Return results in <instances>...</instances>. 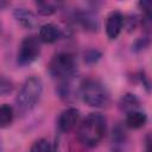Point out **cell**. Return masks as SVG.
<instances>
[{
	"label": "cell",
	"instance_id": "6da1fadb",
	"mask_svg": "<svg viewBox=\"0 0 152 152\" xmlns=\"http://www.w3.org/2000/svg\"><path fill=\"white\" fill-rule=\"evenodd\" d=\"M106 128V118L100 113H90L80 124L77 137L83 145L94 147L103 139Z\"/></svg>",
	"mask_w": 152,
	"mask_h": 152
},
{
	"label": "cell",
	"instance_id": "7a4b0ae2",
	"mask_svg": "<svg viewBox=\"0 0 152 152\" xmlns=\"http://www.w3.org/2000/svg\"><path fill=\"white\" fill-rule=\"evenodd\" d=\"M80 96L90 107L103 108L109 104L110 95L104 84L97 80L82 81Z\"/></svg>",
	"mask_w": 152,
	"mask_h": 152
},
{
	"label": "cell",
	"instance_id": "3957f363",
	"mask_svg": "<svg viewBox=\"0 0 152 152\" xmlns=\"http://www.w3.org/2000/svg\"><path fill=\"white\" fill-rule=\"evenodd\" d=\"M42 93H43L42 80L37 76L28 77L24 82V84L15 99L18 110L21 113L30 112L36 106L38 100L40 99Z\"/></svg>",
	"mask_w": 152,
	"mask_h": 152
},
{
	"label": "cell",
	"instance_id": "277c9868",
	"mask_svg": "<svg viewBox=\"0 0 152 152\" xmlns=\"http://www.w3.org/2000/svg\"><path fill=\"white\" fill-rule=\"evenodd\" d=\"M49 71L55 78L61 81L75 76L76 63L72 55L68 52H59L55 55L49 64Z\"/></svg>",
	"mask_w": 152,
	"mask_h": 152
},
{
	"label": "cell",
	"instance_id": "5b68a950",
	"mask_svg": "<svg viewBox=\"0 0 152 152\" xmlns=\"http://www.w3.org/2000/svg\"><path fill=\"white\" fill-rule=\"evenodd\" d=\"M40 52L39 39L34 36H28L23 39L18 50V63L20 65L31 64L37 59Z\"/></svg>",
	"mask_w": 152,
	"mask_h": 152
},
{
	"label": "cell",
	"instance_id": "8992f818",
	"mask_svg": "<svg viewBox=\"0 0 152 152\" xmlns=\"http://www.w3.org/2000/svg\"><path fill=\"white\" fill-rule=\"evenodd\" d=\"M124 25V17L119 11H113L106 19V33L109 39H115L120 34Z\"/></svg>",
	"mask_w": 152,
	"mask_h": 152
},
{
	"label": "cell",
	"instance_id": "52a82bcc",
	"mask_svg": "<svg viewBox=\"0 0 152 152\" xmlns=\"http://www.w3.org/2000/svg\"><path fill=\"white\" fill-rule=\"evenodd\" d=\"M78 119H80V112H78V109H76L74 107H70V108L65 109L64 112H62V114L59 115V119H58V128L62 132L68 133V132H70L77 125Z\"/></svg>",
	"mask_w": 152,
	"mask_h": 152
},
{
	"label": "cell",
	"instance_id": "ba28073f",
	"mask_svg": "<svg viewBox=\"0 0 152 152\" xmlns=\"http://www.w3.org/2000/svg\"><path fill=\"white\" fill-rule=\"evenodd\" d=\"M13 15L17 21L25 28H36L38 26V19L33 12L25 7H17L13 11Z\"/></svg>",
	"mask_w": 152,
	"mask_h": 152
},
{
	"label": "cell",
	"instance_id": "9c48e42d",
	"mask_svg": "<svg viewBox=\"0 0 152 152\" xmlns=\"http://www.w3.org/2000/svg\"><path fill=\"white\" fill-rule=\"evenodd\" d=\"M59 37H61V28L52 23L44 24L39 28V38L38 39L42 40L43 43H48V44L55 43Z\"/></svg>",
	"mask_w": 152,
	"mask_h": 152
},
{
	"label": "cell",
	"instance_id": "30bf717a",
	"mask_svg": "<svg viewBox=\"0 0 152 152\" xmlns=\"http://www.w3.org/2000/svg\"><path fill=\"white\" fill-rule=\"evenodd\" d=\"M147 121V116L144 112H140V110H134V112H131L126 115V126L129 127V128H133V129H137V128H140L142 127Z\"/></svg>",
	"mask_w": 152,
	"mask_h": 152
},
{
	"label": "cell",
	"instance_id": "8fae6325",
	"mask_svg": "<svg viewBox=\"0 0 152 152\" xmlns=\"http://www.w3.org/2000/svg\"><path fill=\"white\" fill-rule=\"evenodd\" d=\"M119 107L122 112H126L127 114L134 110H138L139 108V100L134 94H126L121 97L119 102Z\"/></svg>",
	"mask_w": 152,
	"mask_h": 152
},
{
	"label": "cell",
	"instance_id": "7c38bea8",
	"mask_svg": "<svg viewBox=\"0 0 152 152\" xmlns=\"http://www.w3.org/2000/svg\"><path fill=\"white\" fill-rule=\"evenodd\" d=\"M78 21L86 30H89V31H96L99 27L97 18L89 12H82L78 15Z\"/></svg>",
	"mask_w": 152,
	"mask_h": 152
},
{
	"label": "cell",
	"instance_id": "4fadbf2b",
	"mask_svg": "<svg viewBox=\"0 0 152 152\" xmlns=\"http://www.w3.org/2000/svg\"><path fill=\"white\" fill-rule=\"evenodd\" d=\"M13 108L10 104H1L0 106V128L7 127L13 121Z\"/></svg>",
	"mask_w": 152,
	"mask_h": 152
},
{
	"label": "cell",
	"instance_id": "5bb4252c",
	"mask_svg": "<svg viewBox=\"0 0 152 152\" xmlns=\"http://www.w3.org/2000/svg\"><path fill=\"white\" fill-rule=\"evenodd\" d=\"M37 11L42 15H51L56 12V5L50 2V1H38L36 2Z\"/></svg>",
	"mask_w": 152,
	"mask_h": 152
},
{
	"label": "cell",
	"instance_id": "9a60e30c",
	"mask_svg": "<svg viewBox=\"0 0 152 152\" xmlns=\"http://www.w3.org/2000/svg\"><path fill=\"white\" fill-rule=\"evenodd\" d=\"M51 151H52V146L46 139L37 140L31 146V150H30V152H51Z\"/></svg>",
	"mask_w": 152,
	"mask_h": 152
},
{
	"label": "cell",
	"instance_id": "2e32d148",
	"mask_svg": "<svg viewBox=\"0 0 152 152\" xmlns=\"http://www.w3.org/2000/svg\"><path fill=\"white\" fill-rule=\"evenodd\" d=\"M13 90V83L5 76H0V95L6 96Z\"/></svg>",
	"mask_w": 152,
	"mask_h": 152
},
{
	"label": "cell",
	"instance_id": "e0dca14e",
	"mask_svg": "<svg viewBox=\"0 0 152 152\" xmlns=\"http://www.w3.org/2000/svg\"><path fill=\"white\" fill-rule=\"evenodd\" d=\"M101 57V53L97 51V50H88L86 53H84V61L88 63V64H94L96 63Z\"/></svg>",
	"mask_w": 152,
	"mask_h": 152
},
{
	"label": "cell",
	"instance_id": "ac0fdd59",
	"mask_svg": "<svg viewBox=\"0 0 152 152\" xmlns=\"http://www.w3.org/2000/svg\"><path fill=\"white\" fill-rule=\"evenodd\" d=\"M147 44H148V40H147L146 38H140V39H138V40L135 42V44H134V50H141V49H144L145 46H147Z\"/></svg>",
	"mask_w": 152,
	"mask_h": 152
},
{
	"label": "cell",
	"instance_id": "d6986e66",
	"mask_svg": "<svg viewBox=\"0 0 152 152\" xmlns=\"http://www.w3.org/2000/svg\"><path fill=\"white\" fill-rule=\"evenodd\" d=\"M7 5H8V2H6V1H4V0H0V10L5 8Z\"/></svg>",
	"mask_w": 152,
	"mask_h": 152
},
{
	"label": "cell",
	"instance_id": "ffe728a7",
	"mask_svg": "<svg viewBox=\"0 0 152 152\" xmlns=\"http://www.w3.org/2000/svg\"><path fill=\"white\" fill-rule=\"evenodd\" d=\"M0 152H2V145H1V141H0Z\"/></svg>",
	"mask_w": 152,
	"mask_h": 152
},
{
	"label": "cell",
	"instance_id": "44dd1931",
	"mask_svg": "<svg viewBox=\"0 0 152 152\" xmlns=\"http://www.w3.org/2000/svg\"><path fill=\"white\" fill-rule=\"evenodd\" d=\"M146 152H150V148H147V151H146Z\"/></svg>",
	"mask_w": 152,
	"mask_h": 152
}]
</instances>
